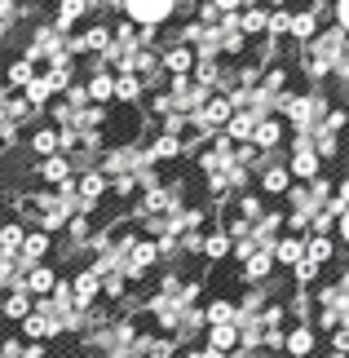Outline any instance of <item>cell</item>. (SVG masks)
<instances>
[{
    "label": "cell",
    "instance_id": "1",
    "mask_svg": "<svg viewBox=\"0 0 349 358\" xmlns=\"http://www.w3.org/2000/svg\"><path fill=\"white\" fill-rule=\"evenodd\" d=\"M155 266H159V243L146 239V235H137V243L129 248V257H124V270H120V274H124L129 283H142Z\"/></svg>",
    "mask_w": 349,
    "mask_h": 358
},
{
    "label": "cell",
    "instance_id": "2",
    "mask_svg": "<svg viewBox=\"0 0 349 358\" xmlns=\"http://www.w3.org/2000/svg\"><path fill=\"white\" fill-rule=\"evenodd\" d=\"M283 358H318V332H314V323H287Z\"/></svg>",
    "mask_w": 349,
    "mask_h": 358
},
{
    "label": "cell",
    "instance_id": "3",
    "mask_svg": "<svg viewBox=\"0 0 349 358\" xmlns=\"http://www.w3.org/2000/svg\"><path fill=\"white\" fill-rule=\"evenodd\" d=\"M124 9H129V18H133V22H142V27H159V22H169V18H173L177 0H124Z\"/></svg>",
    "mask_w": 349,
    "mask_h": 358
},
{
    "label": "cell",
    "instance_id": "4",
    "mask_svg": "<svg viewBox=\"0 0 349 358\" xmlns=\"http://www.w3.org/2000/svg\"><path fill=\"white\" fill-rule=\"evenodd\" d=\"M71 292H76V306H80V310L97 306V301H102V274H97L93 266H80V270L71 274Z\"/></svg>",
    "mask_w": 349,
    "mask_h": 358
},
{
    "label": "cell",
    "instance_id": "5",
    "mask_svg": "<svg viewBox=\"0 0 349 358\" xmlns=\"http://www.w3.org/2000/svg\"><path fill=\"white\" fill-rule=\"evenodd\" d=\"M230 115H234V106H230V98H208L204 106H199V115H194V124H199L204 133H226V124H230Z\"/></svg>",
    "mask_w": 349,
    "mask_h": 358
},
{
    "label": "cell",
    "instance_id": "6",
    "mask_svg": "<svg viewBox=\"0 0 349 358\" xmlns=\"http://www.w3.org/2000/svg\"><path fill=\"white\" fill-rule=\"evenodd\" d=\"M204 345L213 350V354L239 358V327H234V323H217V327H204Z\"/></svg>",
    "mask_w": 349,
    "mask_h": 358
},
{
    "label": "cell",
    "instance_id": "7",
    "mask_svg": "<svg viewBox=\"0 0 349 358\" xmlns=\"http://www.w3.org/2000/svg\"><path fill=\"white\" fill-rule=\"evenodd\" d=\"M270 274H274V252H248V257L239 261V279L252 283V287H261Z\"/></svg>",
    "mask_w": 349,
    "mask_h": 358
},
{
    "label": "cell",
    "instance_id": "8",
    "mask_svg": "<svg viewBox=\"0 0 349 358\" xmlns=\"http://www.w3.org/2000/svg\"><path fill=\"white\" fill-rule=\"evenodd\" d=\"M31 310H36V296L31 292H5V296H0V319H5V323H27V319H31Z\"/></svg>",
    "mask_w": 349,
    "mask_h": 358
},
{
    "label": "cell",
    "instance_id": "9",
    "mask_svg": "<svg viewBox=\"0 0 349 358\" xmlns=\"http://www.w3.org/2000/svg\"><path fill=\"white\" fill-rule=\"evenodd\" d=\"M18 336H22V341H40V345H49V341L62 336V323H53V319H45V314L31 310V319L18 327Z\"/></svg>",
    "mask_w": 349,
    "mask_h": 358
},
{
    "label": "cell",
    "instance_id": "10",
    "mask_svg": "<svg viewBox=\"0 0 349 358\" xmlns=\"http://www.w3.org/2000/svg\"><path fill=\"white\" fill-rule=\"evenodd\" d=\"M58 279H62V274L53 270L49 261H40V266H31V270H27V292H31V296L40 301V296H49L53 287H58Z\"/></svg>",
    "mask_w": 349,
    "mask_h": 358
},
{
    "label": "cell",
    "instance_id": "11",
    "mask_svg": "<svg viewBox=\"0 0 349 358\" xmlns=\"http://www.w3.org/2000/svg\"><path fill=\"white\" fill-rule=\"evenodd\" d=\"M53 252V235H45V230H27L22 239V266H40Z\"/></svg>",
    "mask_w": 349,
    "mask_h": 358
},
{
    "label": "cell",
    "instance_id": "12",
    "mask_svg": "<svg viewBox=\"0 0 349 358\" xmlns=\"http://www.w3.org/2000/svg\"><path fill=\"white\" fill-rule=\"evenodd\" d=\"M297 261H305V239L301 235H278V243H274V266L292 270Z\"/></svg>",
    "mask_w": 349,
    "mask_h": 358
},
{
    "label": "cell",
    "instance_id": "13",
    "mask_svg": "<svg viewBox=\"0 0 349 358\" xmlns=\"http://www.w3.org/2000/svg\"><path fill=\"white\" fill-rule=\"evenodd\" d=\"M261 190H265V195H287V190H292L287 164H265V169H261Z\"/></svg>",
    "mask_w": 349,
    "mask_h": 358
},
{
    "label": "cell",
    "instance_id": "14",
    "mask_svg": "<svg viewBox=\"0 0 349 358\" xmlns=\"http://www.w3.org/2000/svg\"><path fill=\"white\" fill-rule=\"evenodd\" d=\"M257 115L252 111H234L230 115V124H226V137H230V142H239V146H248V142H252V133H257Z\"/></svg>",
    "mask_w": 349,
    "mask_h": 358
},
{
    "label": "cell",
    "instance_id": "15",
    "mask_svg": "<svg viewBox=\"0 0 349 358\" xmlns=\"http://www.w3.org/2000/svg\"><path fill=\"white\" fill-rule=\"evenodd\" d=\"M40 182H49V186H66V182H71V159H66V155H49V159H40Z\"/></svg>",
    "mask_w": 349,
    "mask_h": 358
},
{
    "label": "cell",
    "instance_id": "16",
    "mask_svg": "<svg viewBox=\"0 0 349 358\" xmlns=\"http://www.w3.org/2000/svg\"><path fill=\"white\" fill-rule=\"evenodd\" d=\"M234 319H239V306H234L230 296H213V301L204 306V323H208V327H217V323H234Z\"/></svg>",
    "mask_w": 349,
    "mask_h": 358
},
{
    "label": "cell",
    "instance_id": "17",
    "mask_svg": "<svg viewBox=\"0 0 349 358\" xmlns=\"http://www.w3.org/2000/svg\"><path fill=\"white\" fill-rule=\"evenodd\" d=\"M22 239H27V222H5L0 226V257H22Z\"/></svg>",
    "mask_w": 349,
    "mask_h": 358
},
{
    "label": "cell",
    "instance_id": "18",
    "mask_svg": "<svg viewBox=\"0 0 349 358\" xmlns=\"http://www.w3.org/2000/svg\"><path fill=\"white\" fill-rule=\"evenodd\" d=\"M106 190H111V182H106V173H102V169H93V173H85V177L76 182V195H80V199H89V203H97V199L106 195Z\"/></svg>",
    "mask_w": 349,
    "mask_h": 358
},
{
    "label": "cell",
    "instance_id": "19",
    "mask_svg": "<svg viewBox=\"0 0 349 358\" xmlns=\"http://www.w3.org/2000/svg\"><path fill=\"white\" fill-rule=\"evenodd\" d=\"M177 155H186V142H181V137L159 133L155 142H150V159H155V164H169V159H177Z\"/></svg>",
    "mask_w": 349,
    "mask_h": 358
},
{
    "label": "cell",
    "instance_id": "20",
    "mask_svg": "<svg viewBox=\"0 0 349 358\" xmlns=\"http://www.w3.org/2000/svg\"><path fill=\"white\" fill-rule=\"evenodd\" d=\"M305 257H310L314 266H327V261L336 257V243H332V235H305Z\"/></svg>",
    "mask_w": 349,
    "mask_h": 358
},
{
    "label": "cell",
    "instance_id": "21",
    "mask_svg": "<svg viewBox=\"0 0 349 358\" xmlns=\"http://www.w3.org/2000/svg\"><path fill=\"white\" fill-rule=\"evenodd\" d=\"M278 142H283V124H278V120H261L257 133H252V146L257 150H274Z\"/></svg>",
    "mask_w": 349,
    "mask_h": 358
},
{
    "label": "cell",
    "instance_id": "22",
    "mask_svg": "<svg viewBox=\"0 0 349 358\" xmlns=\"http://www.w3.org/2000/svg\"><path fill=\"white\" fill-rule=\"evenodd\" d=\"M85 13H89V0H62V5H58V22H53V27H58V31H71Z\"/></svg>",
    "mask_w": 349,
    "mask_h": 358
},
{
    "label": "cell",
    "instance_id": "23",
    "mask_svg": "<svg viewBox=\"0 0 349 358\" xmlns=\"http://www.w3.org/2000/svg\"><path fill=\"white\" fill-rule=\"evenodd\" d=\"M31 155H40V159L62 155V146H58V129H36V133H31Z\"/></svg>",
    "mask_w": 349,
    "mask_h": 358
},
{
    "label": "cell",
    "instance_id": "24",
    "mask_svg": "<svg viewBox=\"0 0 349 358\" xmlns=\"http://www.w3.org/2000/svg\"><path fill=\"white\" fill-rule=\"evenodd\" d=\"M111 98H115V76H111V71H97V76L89 80V102L102 106V102H111Z\"/></svg>",
    "mask_w": 349,
    "mask_h": 358
},
{
    "label": "cell",
    "instance_id": "25",
    "mask_svg": "<svg viewBox=\"0 0 349 358\" xmlns=\"http://www.w3.org/2000/svg\"><path fill=\"white\" fill-rule=\"evenodd\" d=\"M230 252H234V243H230L226 230H213V235H204V257H208V261H226Z\"/></svg>",
    "mask_w": 349,
    "mask_h": 358
},
{
    "label": "cell",
    "instance_id": "26",
    "mask_svg": "<svg viewBox=\"0 0 349 358\" xmlns=\"http://www.w3.org/2000/svg\"><path fill=\"white\" fill-rule=\"evenodd\" d=\"M318 274H323V266H314V261L305 257V261H297V266H292V283H297L301 292H310V287L318 283Z\"/></svg>",
    "mask_w": 349,
    "mask_h": 358
},
{
    "label": "cell",
    "instance_id": "27",
    "mask_svg": "<svg viewBox=\"0 0 349 358\" xmlns=\"http://www.w3.org/2000/svg\"><path fill=\"white\" fill-rule=\"evenodd\" d=\"M142 85H146V80L142 76H115V102H137V98H142Z\"/></svg>",
    "mask_w": 349,
    "mask_h": 358
},
{
    "label": "cell",
    "instance_id": "28",
    "mask_svg": "<svg viewBox=\"0 0 349 358\" xmlns=\"http://www.w3.org/2000/svg\"><path fill=\"white\" fill-rule=\"evenodd\" d=\"M164 66H169L173 76H186L190 66H194V49H186V45H177V49H169V53H164Z\"/></svg>",
    "mask_w": 349,
    "mask_h": 358
},
{
    "label": "cell",
    "instance_id": "29",
    "mask_svg": "<svg viewBox=\"0 0 349 358\" xmlns=\"http://www.w3.org/2000/svg\"><path fill=\"white\" fill-rule=\"evenodd\" d=\"M124 296H129V279H124L120 270L106 274V279H102V301H106V306H115V301H124Z\"/></svg>",
    "mask_w": 349,
    "mask_h": 358
},
{
    "label": "cell",
    "instance_id": "30",
    "mask_svg": "<svg viewBox=\"0 0 349 358\" xmlns=\"http://www.w3.org/2000/svg\"><path fill=\"white\" fill-rule=\"evenodd\" d=\"M111 190H115L120 199H133L137 190H142V177H137V173H115V177H111Z\"/></svg>",
    "mask_w": 349,
    "mask_h": 358
},
{
    "label": "cell",
    "instance_id": "31",
    "mask_svg": "<svg viewBox=\"0 0 349 358\" xmlns=\"http://www.w3.org/2000/svg\"><path fill=\"white\" fill-rule=\"evenodd\" d=\"M53 98V85H49V76H36L31 85H27V106H45Z\"/></svg>",
    "mask_w": 349,
    "mask_h": 358
},
{
    "label": "cell",
    "instance_id": "32",
    "mask_svg": "<svg viewBox=\"0 0 349 358\" xmlns=\"http://www.w3.org/2000/svg\"><path fill=\"white\" fill-rule=\"evenodd\" d=\"M80 49H93V53H106L111 49V31L106 27H93L89 36H80Z\"/></svg>",
    "mask_w": 349,
    "mask_h": 358
},
{
    "label": "cell",
    "instance_id": "33",
    "mask_svg": "<svg viewBox=\"0 0 349 358\" xmlns=\"http://www.w3.org/2000/svg\"><path fill=\"white\" fill-rule=\"evenodd\" d=\"M314 27H318V18H314V13H292V36L310 40V36H314Z\"/></svg>",
    "mask_w": 349,
    "mask_h": 358
},
{
    "label": "cell",
    "instance_id": "34",
    "mask_svg": "<svg viewBox=\"0 0 349 358\" xmlns=\"http://www.w3.org/2000/svg\"><path fill=\"white\" fill-rule=\"evenodd\" d=\"M239 27H243V31H265V27H270V13H265V9H248L239 18Z\"/></svg>",
    "mask_w": 349,
    "mask_h": 358
},
{
    "label": "cell",
    "instance_id": "35",
    "mask_svg": "<svg viewBox=\"0 0 349 358\" xmlns=\"http://www.w3.org/2000/svg\"><path fill=\"white\" fill-rule=\"evenodd\" d=\"M31 80H36V71H31V62H27V58L9 66V85H22V89H27V85H31Z\"/></svg>",
    "mask_w": 349,
    "mask_h": 358
},
{
    "label": "cell",
    "instance_id": "36",
    "mask_svg": "<svg viewBox=\"0 0 349 358\" xmlns=\"http://www.w3.org/2000/svg\"><path fill=\"white\" fill-rule=\"evenodd\" d=\"M327 354H345L349 358V327H336V332L327 336Z\"/></svg>",
    "mask_w": 349,
    "mask_h": 358
},
{
    "label": "cell",
    "instance_id": "37",
    "mask_svg": "<svg viewBox=\"0 0 349 358\" xmlns=\"http://www.w3.org/2000/svg\"><path fill=\"white\" fill-rule=\"evenodd\" d=\"M327 208H332V213H336V222H341V213L349 208V177H345V182L336 186V195H332V203H327Z\"/></svg>",
    "mask_w": 349,
    "mask_h": 358
},
{
    "label": "cell",
    "instance_id": "38",
    "mask_svg": "<svg viewBox=\"0 0 349 358\" xmlns=\"http://www.w3.org/2000/svg\"><path fill=\"white\" fill-rule=\"evenodd\" d=\"M265 31H274V36H283V31H292V13H283V9H274L270 13V27Z\"/></svg>",
    "mask_w": 349,
    "mask_h": 358
},
{
    "label": "cell",
    "instance_id": "39",
    "mask_svg": "<svg viewBox=\"0 0 349 358\" xmlns=\"http://www.w3.org/2000/svg\"><path fill=\"white\" fill-rule=\"evenodd\" d=\"M89 102V89L85 85H71V89H66V106H85Z\"/></svg>",
    "mask_w": 349,
    "mask_h": 358
},
{
    "label": "cell",
    "instance_id": "40",
    "mask_svg": "<svg viewBox=\"0 0 349 358\" xmlns=\"http://www.w3.org/2000/svg\"><path fill=\"white\" fill-rule=\"evenodd\" d=\"M336 22L349 31V0H336Z\"/></svg>",
    "mask_w": 349,
    "mask_h": 358
},
{
    "label": "cell",
    "instance_id": "41",
    "mask_svg": "<svg viewBox=\"0 0 349 358\" xmlns=\"http://www.w3.org/2000/svg\"><path fill=\"white\" fill-rule=\"evenodd\" d=\"M336 230H341V243H345V248H349V208H345V213H341V222H336Z\"/></svg>",
    "mask_w": 349,
    "mask_h": 358
},
{
    "label": "cell",
    "instance_id": "42",
    "mask_svg": "<svg viewBox=\"0 0 349 358\" xmlns=\"http://www.w3.org/2000/svg\"><path fill=\"white\" fill-rule=\"evenodd\" d=\"M213 5H217V13H234V9L243 5V0H213Z\"/></svg>",
    "mask_w": 349,
    "mask_h": 358
}]
</instances>
